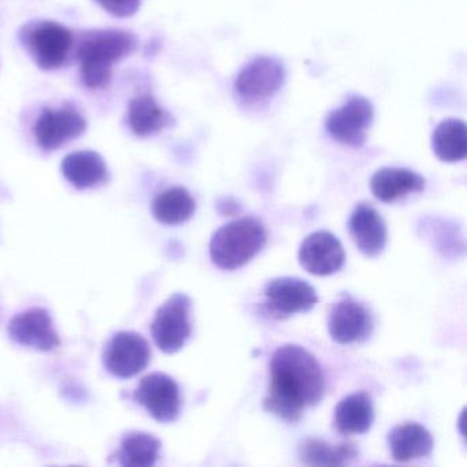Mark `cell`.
Instances as JSON below:
<instances>
[{"instance_id":"cell-20","label":"cell","mask_w":467,"mask_h":467,"mask_svg":"<svg viewBox=\"0 0 467 467\" xmlns=\"http://www.w3.org/2000/svg\"><path fill=\"white\" fill-rule=\"evenodd\" d=\"M128 122L136 136L147 138L173 125L174 119L158 105L152 95L143 94L130 100Z\"/></svg>"},{"instance_id":"cell-1","label":"cell","mask_w":467,"mask_h":467,"mask_svg":"<svg viewBox=\"0 0 467 467\" xmlns=\"http://www.w3.org/2000/svg\"><path fill=\"white\" fill-rule=\"evenodd\" d=\"M325 393L321 366L307 349L286 344L270 359V388L264 409L289 423L299 422L307 407L316 406Z\"/></svg>"},{"instance_id":"cell-4","label":"cell","mask_w":467,"mask_h":467,"mask_svg":"<svg viewBox=\"0 0 467 467\" xmlns=\"http://www.w3.org/2000/svg\"><path fill=\"white\" fill-rule=\"evenodd\" d=\"M20 40L35 64L43 70L64 67L73 47L72 32L53 21L26 24L21 29Z\"/></svg>"},{"instance_id":"cell-16","label":"cell","mask_w":467,"mask_h":467,"mask_svg":"<svg viewBox=\"0 0 467 467\" xmlns=\"http://www.w3.org/2000/svg\"><path fill=\"white\" fill-rule=\"evenodd\" d=\"M373 420V399L368 392L352 393L341 399L333 415L336 431L346 436L366 433L370 431Z\"/></svg>"},{"instance_id":"cell-22","label":"cell","mask_w":467,"mask_h":467,"mask_svg":"<svg viewBox=\"0 0 467 467\" xmlns=\"http://www.w3.org/2000/svg\"><path fill=\"white\" fill-rule=\"evenodd\" d=\"M431 149L442 162H461L467 155V130L461 119L442 121L431 136Z\"/></svg>"},{"instance_id":"cell-10","label":"cell","mask_w":467,"mask_h":467,"mask_svg":"<svg viewBox=\"0 0 467 467\" xmlns=\"http://www.w3.org/2000/svg\"><path fill=\"white\" fill-rule=\"evenodd\" d=\"M135 399L152 418L163 423L176 420L182 409L179 384L165 373L144 377L136 389Z\"/></svg>"},{"instance_id":"cell-9","label":"cell","mask_w":467,"mask_h":467,"mask_svg":"<svg viewBox=\"0 0 467 467\" xmlns=\"http://www.w3.org/2000/svg\"><path fill=\"white\" fill-rule=\"evenodd\" d=\"M373 316L363 303L349 295H344L330 308V337L338 344H354L366 340L373 332Z\"/></svg>"},{"instance_id":"cell-14","label":"cell","mask_w":467,"mask_h":467,"mask_svg":"<svg viewBox=\"0 0 467 467\" xmlns=\"http://www.w3.org/2000/svg\"><path fill=\"white\" fill-rule=\"evenodd\" d=\"M9 333L16 343L40 351H53L61 343L50 314L43 308H31L16 316L10 321Z\"/></svg>"},{"instance_id":"cell-8","label":"cell","mask_w":467,"mask_h":467,"mask_svg":"<svg viewBox=\"0 0 467 467\" xmlns=\"http://www.w3.org/2000/svg\"><path fill=\"white\" fill-rule=\"evenodd\" d=\"M373 119L371 103L363 97H351L346 105L329 114L325 127L333 140L358 149L365 144Z\"/></svg>"},{"instance_id":"cell-18","label":"cell","mask_w":467,"mask_h":467,"mask_svg":"<svg viewBox=\"0 0 467 467\" xmlns=\"http://www.w3.org/2000/svg\"><path fill=\"white\" fill-rule=\"evenodd\" d=\"M388 445L393 461L406 463L431 455L433 450V437L422 425L409 422L395 426L389 431Z\"/></svg>"},{"instance_id":"cell-13","label":"cell","mask_w":467,"mask_h":467,"mask_svg":"<svg viewBox=\"0 0 467 467\" xmlns=\"http://www.w3.org/2000/svg\"><path fill=\"white\" fill-rule=\"evenodd\" d=\"M299 262L303 269L314 275L337 273L346 262V253L340 240L327 231L308 234L299 248Z\"/></svg>"},{"instance_id":"cell-15","label":"cell","mask_w":467,"mask_h":467,"mask_svg":"<svg viewBox=\"0 0 467 467\" xmlns=\"http://www.w3.org/2000/svg\"><path fill=\"white\" fill-rule=\"evenodd\" d=\"M348 231L363 255L376 258L387 245V225L371 204L359 203L348 221Z\"/></svg>"},{"instance_id":"cell-25","label":"cell","mask_w":467,"mask_h":467,"mask_svg":"<svg viewBox=\"0 0 467 467\" xmlns=\"http://www.w3.org/2000/svg\"><path fill=\"white\" fill-rule=\"evenodd\" d=\"M106 12L116 17H130L138 12L141 0H95Z\"/></svg>"},{"instance_id":"cell-11","label":"cell","mask_w":467,"mask_h":467,"mask_svg":"<svg viewBox=\"0 0 467 467\" xmlns=\"http://www.w3.org/2000/svg\"><path fill=\"white\" fill-rule=\"evenodd\" d=\"M87 130V121L72 106L58 110L45 109L35 125L37 144L46 151L61 149L67 141L80 138Z\"/></svg>"},{"instance_id":"cell-23","label":"cell","mask_w":467,"mask_h":467,"mask_svg":"<svg viewBox=\"0 0 467 467\" xmlns=\"http://www.w3.org/2000/svg\"><path fill=\"white\" fill-rule=\"evenodd\" d=\"M196 202L182 187L169 188L152 202V214L165 225H179L195 214Z\"/></svg>"},{"instance_id":"cell-17","label":"cell","mask_w":467,"mask_h":467,"mask_svg":"<svg viewBox=\"0 0 467 467\" xmlns=\"http://www.w3.org/2000/svg\"><path fill=\"white\" fill-rule=\"evenodd\" d=\"M425 185V179L420 174L399 168L379 169L370 182L371 192L384 203L398 201L410 193L422 192Z\"/></svg>"},{"instance_id":"cell-5","label":"cell","mask_w":467,"mask_h":467,"mask_svg":"<svg viewBox=\"0 0 467 467\" xmlns=\"http://www.w3.org/2000/svg\"><path fill=\"white\" fill-rule=\"evenodd\" d=\"M190 297L184 294H174L155 313L151 324L152 338L161 351L174 354L187 343L192 333L191 325Z\"/></svg>"},{"instance_id":"cell-24","label":"cell","mask_w":467,"mask_h":467,"mask_svg":"<svg viewBox=\"0 0 467 467\" xmlns=\"http://www.w3.org/2000/svg\"><path fill=\"white\" fill-rule=\"evenodd\" d=\"M161 441L157 437L143 431H135L124 437L117 451L119 463L128 467H150L160 458Z\"/></svg>"},{"instance_id":"cell-6","label":"cell","mask_w":467,"mask_h":467,"mask_svg":"<svg viewBox=\"0 0 467 467\" xmlns=\"http://www.w3.org/2000/svg\"><path fill=\"white\" fill-rule=\"evenodd\" d=\"M265 307L275 318H286L306 313L318 303L314 286L300 278H273L265 285Z\"/></svg>"},{"instance_id":"cell-21","label":"cell","mask_w":467,"mask_h":467,"mask_svg":"<svg viewBox=\"0 0 467 467\" xmlns=\"http://www.w3.org/2000/svg\"><path fill=\"white\" fill-rule=\"evenodd\" d=\"M357 445L352 441L330 444L319 439H307L300 444V461L308 466H343L357 458Z\"/></svg>"},{"instance_id":"cell-12","label":"cell","mask_w":467,"mask_h":467,"mask_svg":"<svg viewBox=\"0 0 467 467\" xmlns=\"http://www.w3.org/2000/svg\"><path fill=\"white\" fill-rule=\"evenodd\" d=\"M150 357L149 343L139 333L119 332L109 341L103 360L111 374L130 379L147 368Z\"/></svg>"},{"instance_id":"cell-19","label":"cell","mask_w":467,"mask_h":467,"mask_svg":"<svg viewBox=\"0 0 467 467\" xmlns=\"http://www.w3.org/2000/svg\"><path fill=\"white\" fill-rule=\"evenodd\" d=\"M62 173L78 190L97 187L109 179L105 161L94 151H78L67 155L62 162Z\"/></svg>"},{"instance_id":"cell-3","label":"cell","mask_w":467,"mask_h":467,"mask_svg":"<svg viewBox=\"0 0 467 467\" xmlns=\"http://www.w3.org/2000/svg\"><path fill=\"white\" fill-rule=\"evenodd\" d=\"M266 242V226L262 221L239 218L221 226L213 234L210 258L220 269H240L264 250Z\"/></svg>"},{"instance_id":"cell-26","label":"cell","mask_w":467,"mask_h":467,"mask_svg":"<svg viewBox=\"0 0 467 467\" xmlns=\"http://www.w3.org/2000/svg\"><path fill=\"white\" fill-rule=\"evenodd\" d=\"M218 212L223 215H234L240 212V204L231 198L223 199L218 202Z\"/></svg>"},{"instance_id":"cell-7","label":"cell","mask_w":467,"mask_h":467,"mask_svg":"<svg viewBox=\"0 0 467 467\" xmlns=\"http://www.w3.org/2000/svg\"><path fill=\"white\" fill-rule=\"evenodd\" d=\"M285 81V67L272 57H258L251 61L234 81V89L245 102L266 100L280 91Z\"/></svg>"},{"instance_id":"cell-2","label":"cell","mask_w":467,"mask_h":467,"mask_svg":"<svg viewBox=\"0 0 467 467\" xmlns=\"http://www.w3.org/2000/svg\"><path fill=\"white\" fill-rule=\"evenodd\" d=\"M135 35L119 29L87 32L78 47L81 80L88 88L100 89L111 80V67L138 48Z\"/></svg>"}]
</instances>
